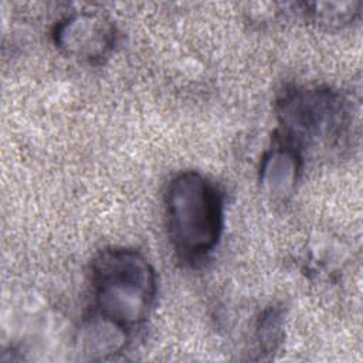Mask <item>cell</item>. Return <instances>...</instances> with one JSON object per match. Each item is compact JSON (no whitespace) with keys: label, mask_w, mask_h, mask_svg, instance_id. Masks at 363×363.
I'll list each match as a JSON object with an SVG mask.
<instances>
[{"label":"cell","mask_w":363,"mask_h":363,"mask_svg":"<svg viewBox=\"0 0 363 363\" xmlns=\"http://www.w3.org/2000/svg\"><path fill=\"white\" fill-rule=\"evenodd\" d=\"M305 18L325 27H342L359 16L360 1L345 3H301Z\"/></svg>","instance_id":"obj_7"},{"label":"cell","mask_w":363,"mask_h":363,"mask_svg":"<svg viewBox=\"0 0 363 363\" xmlns=\"http://www.w3.org/2000/svg\"><path fill=\"white\" fill-rule=\"evenodd\" d=\"M257 336L259 350L264 353H271L278 347L282 339V318L279 311L269 309L264 313L258 323Z\"/></svg>","instance_id":"obj_8"},{"label":"cell","mask_w":363,"mask_h":363,"mask_svg":"<svg viewBox=\"0 0 363 363\" xmlns=\"http://www.w3.org/2000/svg\"><path fill=\"white\" fill-rule=\"evenodd\" d=\"M302 156L279 142L262 159L259 167V182L262 189L272 199H285L295 189L301 170Z\"/></svg>","instance_id":"obj_6"},{"label":"cell","mask_w":363,"mask_h":363,"mask_svg":"<svg viewBox=\"0 0 363 363\" xmlns=\"http://www.w3.org/2000/svg\"><path fill=\"white\" fill-rule=\"evenodd\" d=\"M164 214L170 242L183 261H201L217 245L223 201L216 186L199 172H182L169 182Z\"/></svg>","instance_id":"obj_2"},{"label":"cell","mask_w":363,"mask_h":363,"mask_svg":"<svg viewBox=\"0 0 363 363\" xmlns=\"http://www.w3.org/2000/svg\"><path fill=\"white\" fill-rule=\"evenodd\" d=\"M129 332L95 311L82 320L77 335V350L88 360H99L125 349Z\"/></svg>","instance_id":"obj_5"},{"label":"cell","mask_w":363,"mask_h":363,"mask_svg":"<svg viewBox=\"0 0 363 363\" xmlns=\"http://www.w3.org/2000/svg\"><path fill=\"white\" fill-rule=\"evenodd\" d=\"M91 282L96 313L129 333L146 320L157 281L143 254L123 247L101 251L91 265Z\"/></svg>","instance_id":"obj_1"},{"label":"cell","mask_w":363,"mask_h":363,"mask_svg":"<svg viewBox=\"0 0 363 363\" xmlns=\"http://www.w3.org/2000/svg\"><path fill=\"white\" fill-rule=\"evenodd\" d=\"M277 116L279 142L301 156L339 147L350 128L347 101L329 86L286 88L277 101Z\"/></svg>","instance_id":"obj_3"},{"label":"cell","mask_w":363,"mask_h":363,"mask_svg":"<svg viewBox=\"0 0 363 363\" xmlns=\"http://www.w3.org/2000/svg\"><path fill=\"white\" fill-rule=\"evenodd\" d=\"M54 43L68 57L88 64H101L116 44L112 20L98 11H75L54 27Z\"/></svg>","instance_id":"obj_4"}]
</instances>
